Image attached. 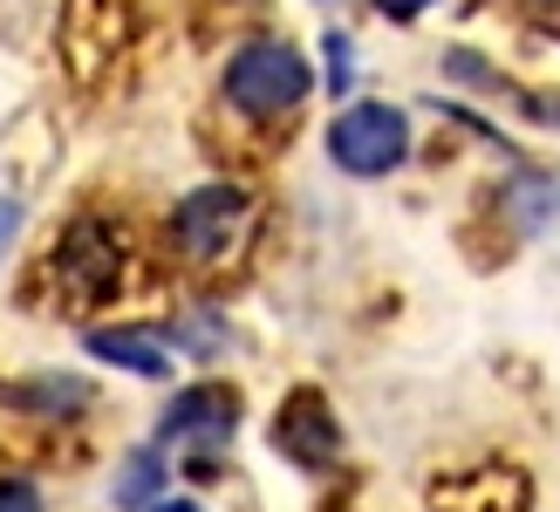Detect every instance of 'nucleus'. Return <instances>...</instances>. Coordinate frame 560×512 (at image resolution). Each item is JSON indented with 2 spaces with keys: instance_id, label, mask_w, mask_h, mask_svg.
I'll return each instance as SVG.
<instances>
[{
  "instance_id": "obj_13",
  "label": "nucleus",
  "mask_w": 560,
  "mask_h": 512,
  "mask_svg": "<svg viewBox=\"0 0 560 512\" xmlns=\"http://www.w3.org/2000/svg\"><path fill=\"white\" fill-rule=\"evenodd\" d=\"M14 240H21V198H14V191H0V260L14 253Z\"/></svg>"
},
{
  "instance_id": "obj_5",
  "label": "nucleus",
  "mask_w": 560,
  "mask_h": 512,
  "mask_svg": "<svg viewBox=\"0 0 560 512\" xmlns=\"http://www.w3.org/2000/svg\"><path fill=\"white\" fill-rule=\"evenodd\" d=\"M233 431H240V389H226V383H191L158 417V444L219 451V444H233Z\"/></svg>"
},
{
  "instance_id": "obj_2",
  "label": "nucleus",
  "mask_w": 560,
  "mask_h": 512,
  "mask_svg": "<svg viewBox=\"0 0 560 512\" xmlns=\"http://www.w3.org/2000/svg\"><path fill=\"white\" fill-rule=\"evenodd\" d=\"M246 233H254V191L240 185H199L178 198L172 212V246L185 267H226L233 253L246 246Z\"/></svg>"
},
{
  "instance_id": "obj_15",
  "label": "nucleus",
  "mask_w": 560,
  "mask_h": 512,
  "mask_svg": "<svg viewBox=\"0 0 560 512\" xmlns=\"http://www.w3.org/2000/svg\"><path fill=\"white\" fill-rule=\"evenodd\" d=\"M144 512H206V505H191V499H151Z\"/></svg>"
},
{
  "instance_id": "obj_6",
  "label": "nucleus",
  "mask_w": 560,
  "mask_h": 512,
  "mask_svg": "<svg viewBox=\"0 0 560 512\" xmlns=\"http://www.w3.org/2000/svg\"><path fill=\"white\" fill-rule=\"evenodd\" d=\"M273 451L301 472H328L335 458H342V423H335L328 396L322 389H294L288 404H280L273 417Z\"/></svg>"
},
{
  "instance_id": "obj_1",
  "label": "nucleus",
  "mask_w": 560,
  "mask_h": 512,
  "mask_svg": "<svg viewBox=\"0 0 560 512\" xmlns=\"http://www.w3.org/2000/svg\"><path fill=\"white\" fill-rule=\"evenodd\" d=\"M307 90H315L307 55L294 42H280V35H260V42L233 48V62H226V103L246 109V117H294L307 103Z\"/></svg>"
},
{
  "instance_id": "obj_7",
  "label": "nucleus",
  "mask_w": 560,
  "mask_h": 512,
  "mask_svg": "<svg viewBox=\"0 0 560 512\" xmlns=\"http://www.w3.org/2000/svg\"><path fill=\"white\" fill-rule=\"evenodd\" d=\"M117 48H124V8H117V0H69V14H62V55H69V69L82 82H96Z\"/></svg>"
},
{
  "instance_id": "obj_10",
  "label": "nucleus",
  "mask_w": 560,
  "mask_h": 512,
  "mask_svg": "<svg viewBox=\"0 0 560 512\" xmlns=\"http://www.w3.org/2000/svg\"><path fill=\"white\" fill-rule=\"evenodd\" d=\"M158 486H164V451H158V444H137L130 458L117 465V486H109V499H117L124 512H144V505L158 499Z\"/></svg>"
},
{
  "instance_id": "obj_11",
  "label": "nucleus",
  "mask_w": 560,
  "mask_h": 512,
  "mask_svg": "<svg viewBox=\"0 0 560 512\" xmlns=\"http://www.w3.org/2000/svg\"><path fill=\"white\" fill-rule=\"evenodd\" d=\"M322 62H328V90L342 96L349 82H355V42L342 35V27H328V35H322Z\"/></svg>"
},
{
  "instance_id": "obj_14",
  "label": "nucleus",
  "mask_w": 560,
  "mask_h": 512,
  "mask_svg": "<svg viewBox=\"0 0 560 512\" xmlns=\"http://www.w3.org/2000/svg\"><path fill=\"white\" fill-rule=\"evenodd\" d=\"M370 8H376L383 21H417V14L431 8V0H370Z\"/></svg>"
},
{
  "instance_id": "obj_17",
  "label": "nucleus",
  "mask_w": 560,
  "mask_h": 512,
  "mask_svg": "<svg viewBox=\"0 0 560 512\" xmlns=\"http://www.w3.org/2000/svg\"><path fill=\"white\" fill-rule=\"evenodd\" d=\"M322 8H328V0H322Z\"/></svg>"
},
{
  "instance_id": "obj_9",
  "label": "nucleus",
  "mask_w": 560,
  "mask_h": 512,
  "mask_svg": "<svg viewBox=\"0 0 560 512\" xmlns=\"http://www.w3.org/2000/svg\"><path fill=\"white\" fill-rule=\"evenodd\" d=\"M82 349H90L96 362L130 369V376H151V383L172 376V356H164V341H158V335H137V328H90V335H82Z\"/></svg>"
},
{
  "instance_id": "obj_4",
  "label": "nucleus",
  "mask_w": 560,
  "mask_h": 512,
  "mask_svg": "<svg viewBox=\"0 0 560 512\" xmlns=\"http://www.w3.org/2000/svg\"><path fill=\"white\" fill-rule=\"evenodd\" d=\"M328 158L349 178H389L410 158V117L397 103H349L328 124Z\"/></svg>"
},
{
  "instance_id": "obj_16",
  "label": "nucleus",
  "mask_w": 560,
  "mask_h": 512,
  "mask_svg": "<svg viewBox=\"0 0 560 512\" xmlns=\"http://www.w3.org/2000/svg\"><path fill=\"white\" fill-rule=\"evenodd\" d=\"M0 423H8V396H0Z\"/></svg>"
},
{
  "instance_id": "obj_12",
  "label": "nucleus",
  "mask_w": 560,
  "mask_h": 512,
  "mask_svg": "<svg viewBox=\"0 0 560 512\" xmlns=\"http://www.w3.org/2000/svg\"><path fill=\"white\" fill-rule=\"evenodd\" d=\"M0 512H42V486L21 472H0Z\"/></svg>"
},
{
  "instance_id": "obj_8",
  "label": "nucleus",
  "mask_w": 560,
  "mask_h": 512,
  "mask_svg": "<svg viewBox=\"0 0 560 512\" xmlns=\"http://www.w3.org/2000/svg\"><path fill=\"white\" fill-rule=\"evenodd\" d=\"M431 505L438 512H526V478L520 472H471V478H452V486H431Z\"/></svg>"
},
{
  "instance_id": "obj_3",
  "label": "nucleus",
  "mask_w": 560,
  "mask_h": 512,
  "mask_svg": "<svg viewBox=\"0 0 560 512\" xmlns=\"http://www.w3.org/2000/svg\"><path fill=\"white\" fill-rule=\"evenodd\" d=\"M48 280H55V301L82 315V307H103L109 294L124 288V233L103 219H75L62 240H55V260H48Z\"/></svg>"
}]
</instances>
